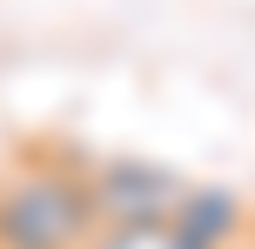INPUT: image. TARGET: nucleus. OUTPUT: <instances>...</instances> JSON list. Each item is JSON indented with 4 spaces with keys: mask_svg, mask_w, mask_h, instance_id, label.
I'll list each match as a JSON object with an SVG mask.
<instances>
[{
    "mask_svg": "<svg viewBox=\"0 0 255 249\" xmlns=\"http://www.w3.org/2000/svg\"><path fill=\"white\" fill-rule=\"evenodd\" d=\"M94 229L101 216L81 162H20L0 182V249H88Z\"/></svg>",
    "mask_w": 255,
    "mask_h": 249,
    "instance_id": "nucleus-1",
    "label": "nucleus"
},
{
    "mask_svg": "<svg viewBox=\"0 0 255 249\" xmlns=\"http://www.w3.org/2000/svg\"><path fill=\"white\" fill-rule=\"evenodd\" d=\"M229 249H255V236H249V243H229Z\"/></svg>",
    "mask_w": 255,
    "mask_h": 249,
    "instance_id": "nucleus-5",
    "label": "nucleus"
},
{
    "mask_svg": "<svg viewBox=\"0 0 255 249\" xmlns=\"http://www.w3.org/2000/svg\"><path fill=\"white\" fill-rule=\"evenodd\" d=\"M88 249H188V243L175 236L168 216H148V223H101L88 236Z\"/></svg>",
    "mask_w": 255,
    "mask_h": 249,
    "instance_id": "nucleus-4",
    "label": "nucleus"
},
{
    "mask_svg": "<svg viewBox=\"0 0 255 249\" xmlns=\"http://www.w3.org/2000/svg\"><path fill=\"white\" fill-rule=\"evenodd\" d=\"M168 223H175V236L188 249H229V243H242V196H229V189H181Z\"/></svg>",
    "mask_w": 255,
    "mask_h": 249,
    "instance_id": "nucleus-3",
    "label": "nucleus"
},
{
    "mask_svg": "<svg viewBox=\"0 0 255 249\" xmlns=\"http://www.w3.org/2000/svg\"><path fill=\"white\" fill-rule=\"evenodd\" d=\"M88 189H94V216L101 223H148V216H175V202H181L188 182L168 175L161 162L121 155V162L88 169Z\"/></svg>",
    "mask_w": 255,
    "mask_h": 249,
    "instance_id": "nucleus-2",
    "label": "nucleus"
}]
</instances>
